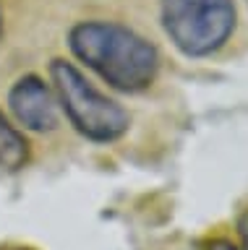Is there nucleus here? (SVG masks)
Wrapping results in <instances>:
<instances>
[{
    "mask_svg": "<svg viewBox=\"0 0 248 250\" xmlns=\"http://www.w3.org/2000/svg\"><path fill=\"white\" fill-rule=\"evenodd\" d=\"M162 29L188 58L217 52L235 29L232 0H159Z\"/></svg>",
    "mask_w": 248,
    "mask_h": 250,
    "instance_id": "3",
    "label": "nucleus"
},
{
    "mask_svg": "<svg viewBox=\"0 0 248 250\" xmlns=\"http://www.w3.org/2000/svg\"><path fill=\"white\" fill-rule=\"evenodd\" d=\"M206 250H238V248L232 245V242H227V240H217V242H212Z\"/></svg>",
    "mask_w": 248,
    "mask_h": 250,
    "instance_id": "6",
    "label": "nucleus"
},
{
    "mask_svg": "<svg viewBox=\"0 0 248 250\" xmlns=\"http://www.w3.org/2000/svg\"><path fill=\"white\" fill-rule=\"evenodd\" d=\"M29 159V144L0 112V169L16 172Z\"/></svg>",
    "mask_w": 248,
    "mask_h": 250,
    "instance_id": "5",
    "label": "nucleus"
},
{
    "mask_svg": "<svg viewBox=\"0 0 248 250\" xmlns=\"http://www.w3.org/2000/svg\"><path fill=\"white\" fill-rule=\"evenodd\" d=\"M8 109L19 125L34 133H50L58 128V97L40 76H21L8 91Z\"/></svg>",
    "mask_w": 248,
    "mask_h": 250,
    "instance_id": "4",
    "label": "nucleus"
},
{
    "mask_svg": "<svg viewBox=\"0 0 248 250\" xmlns=\"http://www.w3.org/2000/svg\"><path fill=\"white\" fill-rule=\"evenodd\" d=\"M0 37H3V8H0Z\"/></svg>",
    "mask_w": 248,
    "mask_h": 250,
    "instance_id": "7",
    "label": "nucleus"
},
{
    "mask_svg": "<svg viewBox=\"0 0 248 250\" xmlns=\"http://www.w3.org/2000/svg\"><path fill=\"white\" fill-rule=\"evenodd\" d=\"M68 47L113 89L136 94L149 89L159 68L157 47L115 21H81L68 34Z\"/></svg>",
    "mask_w": 248,
    "mask_h": 250,
    "instance_id": "1",
    "label": "nucleus"
},
{
    "mask_svg": "<svg viewBox=\"0 0 248 250\" xmlns=\"http://www.w3.org/2000/svg\"><path fill=\"white\" fill-rule=\"evenodd\" d=\"M0 250H32V248H0Z\"/></svg>",
    "mask_w": 248,
    "mask_h": 250,
    "instance_id": "8",
    "label": "nucleus"
},
{
    "mask_svg": "<svg viewBox=\"0 0 248 250\" xmlns=\"http://www.w3.org/2000/svg\"><path fill=\"white\" fill-rule=\"evenodd\" d=\"M243 234H246V248H248V224H246V229H243Z\"/></svg>",
    "mask_w": 248,
    "mask_h": 250,
    "instance_id": "9",
    "label": "nucleus"
},
{
    "mask_svg": "<svg viewBox=\"0 0 248 250\" xmlns=\"http://www.w3.org/2000/svg\"><path fill=\"white\" fill-rule=\"evenodd\" d=\"M50 76L55 83L58 104L63 107L68 123L84 138L94 141V144H110L128 130V112L118 102L107 99L102 91H97L73 62L60 58L52 60Z\"/></svg>",
    "mask_w": 248,
    "mask_h": 250,
    "instance_id": "2",
    "label": "nucleus"
}]
</instances>
